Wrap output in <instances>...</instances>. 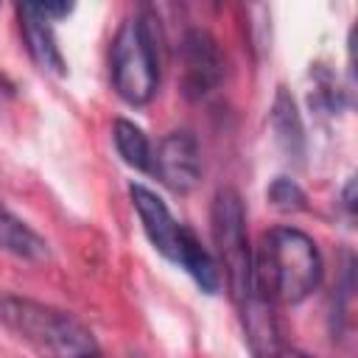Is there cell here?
<instances>
[{
  "mask_svg": "<svg viewBox=\"0 0 358 358\" xmlns=\"http://www.w3.org/2000/svg\"><path fill=\"white\" fill-rule=\"evenodd\" d=\"M322 255L296 227H274L252 255V291L268 305H299L322 282Z\"/></svg>",
  "mask_w": 358,
  "mask_h": 358,
  "instance_id": "6da1fadb",
  "label": "cell"
},
{
  "mask_svg": "<svg viewBox=\"0 0 358 358\" xmlns=\"http://www.w3.org/2000/svg\"><path fill=\"white\" fill-rule=\"evenodd\" d=\"M0 322L50 358H101V347L87 324L53 305L0 294Z\"/></svg>",
  "mask_w": 358,
  "mask_h": 358,
  "instance_id": "7a4b0ae2",
  "label": "cell"
},
{
  "mask_svg": "<svg viewBox=\"0 0 358 358\" xmlns=\"http://www.w3.org/2000/svg\"><path fill=\"white\" fill-rule=\"evenodd\" d=\"M159 20L151 8L126 17L112 39V87L129 106H145L159 87Z\"/></svg>",
  "mask_w": 358,
  "mask_h": 358,
  "instance_id": "3957f363",
  "label": "cell"
},
{
  "mask_svg": "<svg viewBox=\"0 0 358 358\" xmlns=\"http://www.w3.org/2000/svg\"><path fill=\"white\" fill-rule=\"evenodd\" d=\"M213 224V241L218 252V263L227 274V285L232 291V299L243 305L252 291V246L246 238V213L243 201L232 187H221L213 199L210 210Z\"/></svg>",
  "mask_w": 358,
  "mask_h": 358,
  "instance_id": "277c9868",
  "label": "cell"
},
{
  "mask_svg": "<svg viewBox=\"0 0 358 358\" xmlns=\"http://www.w3.org/2000/svg\"><path fill=\"white\" fill-rule=\"evenodd\" d=\"M179 62H182V90L190 101L207 98L218 90L224 78V53L215 36L204 28L185 31L179 42Z\"/></svg>",
  "mask_w": 358,
  "mask_h": 358,
  "instance_id": "5b68a950",
  "label": "cell"
},
{
  "mask_svg": "<svg viewBox=\"0 0 358 358\" xmlns=\"http://www.w3.org/2000/svg\"><path fill=\"white\" fill-rule=\"evenodd\" d=\"M151 173L173 193H190L201 176V151L199 140L187 129L165 134L151 154Z\"/></svg>",
  "mask_w": 358,
  "mask_h": 358,
  "instance_id": "8992f818",
  "label": "cell"
},
{
  "mask_svg": "<svg viewBox=\"0 0 358 358\" xmlns=\"http://www.w3.org/2000/svg\"><path fill=\"white\" fill-rule=\"evenodd\" d=\"M129 196H131V204H134V210H137V215H140L143 232H145V238L151 241V246H154L162 257H168L171 263L179 266V257H182V252H185V246H187L193 229L185 227V224H179V221L171 215L168 204H165L154 190H148L145 185H131V187H129Z\"/></svg>",
  "mask_w": 358,
  "mask_h": 358,
  "instance_id": "52a82bcc",
  "label": "cell"
},
{
  "mask_svg": "<svg viewBox=\"0 0 358 358\" xmlns=\"http://www.w3.org/2000/svg\"><path fill=\"white\" fill-rule=\"evenodd\" d=\"M17 17H20V31H22V39H25V50L34 59V64L45 73L64 76L67 64H64L62 48H59L56 34H53V20H48L39 11L36 3L17 6Z\"/></svg>",
  "mask_w": 358,
  "mask_h": 358,
  "instance_id": "ba28073f",
  "label": "cell"
},
{
  "mask_svg": "<svg viewBox=\"0 0 358 358\" xmlns=\"http://www.w3.org/2000/svg\"><path fill=\"white\" fill-rule=\"evenodd\" d=\"M268 123H271V131H274V143L285 154V159L302 162V157H305V126H302V115L296 109V101L285 87H277V92H274Z\"/></svg>",
  "mask_w": 358,
  "mask_h": 358,
  "instance_id": "9c48e42d",
  "label": "cell"
},
{
  "mask_svg": "<svg viewBox=\"0 0 358 358\" xmlns=\"http://www.w3.org/2000/svg\"><path fill=\"white\" fill-rule=\"evenodd\" d=\"M0 249L31 263L48 257V241L20 215H14L3 201H0Z\"/></svg>",
  "mask_w": 358,
  "mask_h": 358,
  "instance_id": "30bf717a",
  "label": "cell"
},
{
  "mask_svg": "<svg viewBox=\"0 0 358 358\" xmlns=\"http://www.w3.org/2000/svg\"><path fill=\"white\" fill-rule=\"evenodd\" d=\"M112 143L117 148V157L134 168V171H151V143L140 126H134L126 117H117L112 126Z\"/></svg>",
  "mask_w": 358,
  "mask_h": 358,
  "instance_id": "8fae6325",
  "label": "cell"
},
{
  "mask_svg": "<svg viewBox=\"0 0 358 358\" xmlns=\"http://www.w3.org/2000/svg\"><path fill=\"white\" fill-rule=\"evenodd\" d=\"M271 207H277L280 213H302L308 207V196L305 190L291 179V176H277L268 190H266Z\"/></svg>",
  "mask_w": 358,
  "mask_h": 358,
  "instance_id": "7c38bea8",
  "label": "cell"
},
{
  "mask_svg": "<svg viewBox=\"0 0 358 358\" xmlns=\"http://www.w3.org/2000/svg\"><path fill=\"white\" fill-rule=\"evenodd\" d=\"M36 6L48 20H62L73 11V3H36Z\"/></svg>",
  "mask_w": 358,
  "mask_h": 358,
  "instance_id": "4fadbf2b",
  "label": "cell"
},
{
  "mask_svg": "<svg viewBox=\"0 0 358 358\" xmlns=\"http://www.w3.org/2000/svg\"><path fill=\"white\" fill-rule=\"evenodd\" d=\"M344 207H347V213L355 210V182H352V179H350L347 187H344Z\"/></svg>",
  "mask_w": 358,
  "mask_h": 358,
  "instance_id": "5bb4252c",
  "label": "cell"
}]
</instances>
